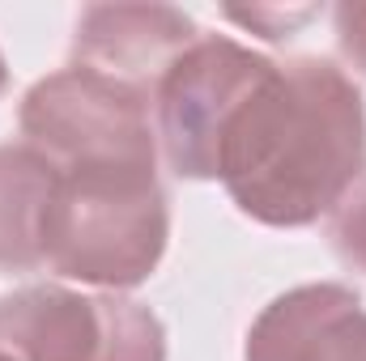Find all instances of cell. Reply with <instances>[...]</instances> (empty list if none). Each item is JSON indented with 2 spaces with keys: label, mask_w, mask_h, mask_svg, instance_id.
<instances>
[{
  "label": "cell",
  "mask_w": 366,
  "mask_h": 361,
  "mask_svg": "<svg viewBox=\"0 0 366 361\" xmlns=\"http://www.w3.org/2000/svg\"><path fill=\"white\" fill-rule=\"evenodd\" d=\"M60 171V166H56ZM171 208L158 166H73L56 175L43 268L98 289H137L162 264Z\"/></svg>",
  "instance_id": "7a4b0ae2"
},
{
  "label": "cell",
  "mask_w": 366,
  "mask_h": 361,
  "mask_svg": "<svg viewBox=\"0 0 366 361\" xmlns=\"http://www.w3.org/2000/svg\"><path fill=\"white\" fill-rule=\"evenodd\" d=\"M196 39V21L171 4H90L77 17L73 64L137 86L154 98L162 73Z\"/></svg>",
  "instance_id": "8992f818"
},
{
  "label": "cell",
  "mask_w": 366,
  "mask_h": 361,
  "mask_svg": "<svg viewBox=\"0 0 366 361\" xmlns=\"http://www.w3.org/2000/svg\"><path fill=\"white\" fill-rule=\"evenodd\" d=\"M243 361H366L362 298L332 280L281 293L256 315Z\"/></svg>",
  "instance_id": "52a82bcc"
},
{
  "label": "cell",
  "mask_w": 366,
  "mask_h": 361,
  "mask_svg": "<svg viewBox=\"0 0 366 361\" xmlns=\"http://www.w3.org/2000/svg\"><path fill=\"white\" fill-rule=\"evenodd\" d=\"M0 361H13V357H4V353H0Z\"/></svg>",
  "instance_id": "4fadbf2b"
},
{
  "label": "cell",
  "mask_w": 366,
  "mask_h": 361,
  "mask_svg": "<svg viewBox=\"0 0 366 361\" xmlns=\"http://www.w3.org/2000/svg\"><path fill=\"white\" fill-rule=\"evenodd\" d=\"M332 26H337V47L341 56L366 73V4H337L332 9Z\"/></svg>",
  "instance_id": "8fae6325"
},
{
  "label": "cell",
  "mask_w": 366,
  "mask_h": 361,
  "mask_svg": "<svg viewBox=\"0 0 366 361\" xmlns=\"http://www.w3.org/2000/svg\"><path fill=\"white\" fill-rule=\"evenodd\" d=\"M328 238L341 264L366 272V166L350 183V191L337 200V208L328 213Z\"/></svg>",
  "instance_id": "9c48e42d"
},
{
  "label": "cell",
  "mask_w": 366,
  "mask_h": 361,
  "mask_svg": "<svg viewBox=\"0 0 366 361\" xmlns=\"http://www.w3.org/2000/svg\"><path fill=\"white\" fill-rule=\"evenodd\" d=\"M269 68V56L226 34H200L162 73L154 90L158 141L179 179H217L222 132Z\"/></svg>",
  "instance_id": "5b68a950"
},
{
  "label": "cell",
  "mask_w": 366,
  "mask_h": 361,
  "mask_svg": "<svg viewBox=\"0 0 366 361\" xmlns=\"http://www.w3.org/2000/svg\"><path fill=\"white\" fill-rule=\"evenodd\" d=\"M226 17L252 26V30H256L260 39H269V43H281V39H290L302 21H311L315 9H226Z\"/></svg>",
  "instance_id": "30bf717a"
},
{
  "label": "cell",
  "mask_w": 366,
  "mask_h": 361,
  "mask_svg": "<svg viewBox=\"0 0 366 361\" xmlns=\"http://www.w3.org/2000/svg\"><path fill=\"white\" fill-rule=\"evenodd\" d=\"M362 166V90L320 56L273 64L217 145V179L239 213L277 230H298L332 213Z\"/></svg>",
  "instance_id": "6da1fadb"
},
{
  "label": "cell",
  "mask_w": 366,
  "mask_h": 361,
  "mask_svg": "<svg viewBox=\"0 0 366 361\" xmlns=\"http://www.w3.org/2000/svg\"><path fill=\"white\" fill-rule=\"evenodd\" d=\"M56 175V162L34 145H0V272L43 268V221Z\"/></svg>",
  "instance_id": "ba28073f"
},
{
  "label": "cell",
  "mask_w": 366,
  "mask_h": 361,
  "mask_svg": "<svg viewBox=\"0 0 366 361\" xmlns=\"http://www.w3.org/2000/svg\"><path fill=\"white\" fill-rule=\"evenodd\" d=\"M0 353L13 361H167V332L132 298L26 285L0 298Z\"/></svg>",
  "instance_id": "277c9868"
},
{
  "label": "cell",
  "mask_w": 366,
  "mask_h": 361,
  "mask_svg": "<svg viewBox=\"0 0 366 361\" xmlns=\"http://www.w3.org/2000/svg\"><path fill=\"white\" fill-rule=\"evenodd\" d=\"M149 102L154 98L137 86L73 64L30 86L17 123L26 145L47 153L60 171L158 166V132L149 123Z\"/></svg>",
  "instance_id": "3957f363"
},
{
  "label": "cell",
  "mask_w": 366,
  "mask_h": 361,
  "mask_svg": "<svg viewBox=\"0 0 366 361\" xmlns=\"http://www.w3.org/2000/svg\"><path fill=\"white\" fill-rule=\"evenodd\" d=\"M4 86H9V64H4V51H0V93H4Z\"/></svg>",
  "instance_id": "7c38bea8"
}]
</instances>
